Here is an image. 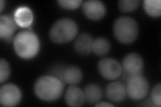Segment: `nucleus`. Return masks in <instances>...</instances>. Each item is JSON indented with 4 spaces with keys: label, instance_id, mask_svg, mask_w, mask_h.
Segmentation results:
<instances>
[{
    "label": "nucleus",
    "instance_id": "1",
    "mask_svg": "<svg viewBox=\"0 0 161 107\" xmlns=\"http://www.w3.org/2000/svg\"><path fill=\"white\" fill-rule=\"evenodd\" d=\"M64 90L63 80L54 76H40L34 85L35 94L44 101H54L62 96Z\"/></svg>",
    "mask_w": 161,
    "mask_h": 107
},
{
    "label": "nucleus",
    "instance_id": "2",
    "mask_svg": "<svg viewBox=\"0 0 161 107\" xmlns=\"http://www.w3.org/2000/svg\"><path fill=\"white\" fill-rule=\"evenodd\" d=\"M15 52L24 59L32 58L38 54L40 50V40L32 31L19 32L13 40Z\"/></svg>",
    "mask_w": 161,
    "mask_h": 107
},
{
    "label": "nucleus",
    "instance_id": "3",
    "mask_svg": "<svg viewBox=\"0 0 161 107\" xmlns=\"http://www.w3.org/2000/svg\"><path fill=\"white\" fill-rule=\"evenodd\" d=\"M78 33V26L73 19L63 18L58 19L50 28L49 38L54 43L64 44L71 41Z\"/></svg>",
    "mask_w": 161,
    "mask_h": 107
},
{
    "label": "nucleus",
    "instance_id": "4",
    "mask_svg": "<svg viewBox=\"0 0 161 107\" xmlns=\"http://www.w3.org/2000/svg\"><path fill=\"white\" fill-rule=\"evenodd\" d=\"M114 34L120 43L128 44L136 39L138 35V25L136 20L128 16H121L114 24Z\"/></svg>",
    "mask_w": 161,
    "mask_h": 107
},
{
    "label": "nucleus",
    "instance_id": "5",
    "mask_svg": "<svg viewBox=\"0 0 161 107\" xmlns=\"http://www.w3.org/2000/svg\"><path fill=\"white\" fill-rule=\"evenodd\" d=\"M126 81V93L131 99L140 100L147 96L149 91V83L142 74L130 76Z\"/></svg>",
    "mask_w": 161,
    "mask_h": 107
},
{
    "label": "nucleus",
    "instance_id": "6",
    "mask_svg": "<svg viewBox=\"0 0 161 107\" xmlns=\"http://www.w3.org/2000/svg\"><path fill=\"white\" fill-rule=\"evenodd\" d=\"M122 68L126 80L130 76L141 74L144 68L143 59L137 53H129L125 56L122 60Z\"/></svg>",
    "mask_w": 161,
    "mask_h": 107
},
{
    "label": "nucleus",
    "instance_id": "7",
    "mask_svg": "<svg viewBox=\"0 0 161 107\" xmlns=\"http://www.w3.org/2000/svg\"><path fill=\"white\" fill-rule=\"evenodd\" d=\"M99 72L108 80H115L122 73V67L118 61L112 58L101 59L97 64Z\"/></svg>",
    "mask_w": 161,
    "mask_h": 107
},
{
    "label": "nucleus",
    "instance_id": "8",
    "mask_svg": "<svg viewBox=\"0 0 161 107\" xmlns=\"http://www.w3.org/2000/svg\"><path fill=\"white\" fill-rule=\"evenodd\" d=\"M22 99V93L18 86L6 84L0 88V103L4 106H15Z\"/></svg>",
    "mask_w": 161,
    "mask_h": 107
},
{
    "label": "nucleus",
    "instance_id": "9",
    "mask_svg": "<svg viewBox=\"0 0 161 107\" xmlns=\"http://www.w3.org/2000/svg\"><path fill=\"white\" fill-rule=\"evenodd\" d=\"M83 12L85 16L90 19L99 20L106 12L104 3L98 0H87L83 3Z\"/></svg>",
    "mask_w": 161,
    "mask_h": 107
},
{
    "label": "nucleus",
    "instance_id": "10",
    "mask_svg": "<svg viewBox=\"0 0 161 107\" xmlns=\"http://www.w3.org/2000/svg\"><path fill=\"white\" fill-rule=\"evenodd\" d=\"M17 24L14 18L9 15H2L0 17V38L9 41L17 29Z\"/></svg>",
    "mask_w": 161,
    "mask_h": 107
},
{
    "label": "nucleus",
    "instance_id": "11",
    "mask_svg": "<svg viewBox=\"0 0 161 107\" xmlns=\"http://www.w3.org/2000/svg\"><path fill=\"white\" fill-rule=\"evenodd\" d=\"M105 94L111 101L114 103H120L126 96L125 86L121 82H114L109 84L105 88Z\"/></svg>",
    "mask_w": 161,
    "mask_h": 107
},
{
    "label": "nucleus",
    "instance_id": "12",
    "mask_svg": "<svg viewBox=\"0 0 161 107\" xmlns=\"http://www.w3.org/2000/svg\"><path fill=\"white\" fill-rule=\"evenodd\" d=\"M64 100L69 106L77 107L81 106L85 100L83 91L77 86H70L65 93Z\"/></svg>",
    "mask_w": 161,
    "mask_h": 107
},
{
    "label": "nucleus",
    "instance_id": "13",
    "mask_svg": "<svg viewBox=\"0 0 161 107\" xmlns=\"http://www.w3.org/2000/svg\"><path fill=\"white\" fill-rule=\"evenodd\" d=\"M93 38L87 33H82L75 40L74 48L76 52L82 56L88 55L92 52Z\"/></svg>",
    "mask_w": 161,
    "mask_h": 107
},
{
    "label": "nucleus",
    "instance_id": "14",
    "mask_svg": "<svg viewBox=\"0 0 161 107\" xmlns=\"http://www.w3.org/2000/svg\"><path fill=\"white\" fill-rule=\"evenodd\" d=\"M14 19L19 26L22 28L29 27L32 24L34 19L32 11L26 6L19 7L15 12Z\"/></svg>",
    "mask_w": 161,
    "mask_h": 107
},
{
    "label": "nucleus",
    "instance_id": "15",
    "mask_svg": "<svg viewBox=\"0 0 161 107\" xmlns=\"http://www.w3.org/2000/svg\"><path fill=\"white\" fill-rule=\"evenodd\" d=\"M82 78V71L76 66H70L64 70L63 80L67 84H77L81 81Z\"/></svg>",
    "mask_w": 161,
    "mask_h": 107
},
{
    "label": "nucleus",
    "instance_id": "16",
    "mask_svg": "<svg viewBox=\"0 0 161 107\" xmlns=\"http://www.w3.org/2000/svg\"><path fill=\"white\" fill-rule=\"evenodd\" d=\"M85 99L89 104H95L102 97V90L95 84H89L84 88Z\"/></svg>",
    "mask_w": 161,
    "mask_h": 107
},
{
    "label": "nucleus",
    "instance_id": "17",
    "mask_svg": "<svg viewBox=\"0 0 161 107\" xmlns=\"http://www.w3.org/2000/svg\"><path fill=\"white\" fill-rule=\"evenodd\" d=\"M111 49L109 40L103 37H99L93 40L92 50L97 56H104L107 54Z\"/></svg>",
    "mask_w": 161,
    "mask_h": 107
},
{
    "label": "nucleus",
    "instance_id": "18",
    "mask_svg": "<svg viewBox=\"0 0 161 107\" xmlns=\"http://www.w3.org/2000/svg\"><path fill=\"white\" fill-rule=\"evenodd\" d=\"M143 4L144 10L150 16L160 17L161 14L160 0H144Z\"/></svg>",
    "mask_w": 161,
    "mask_h": 107
},
{
    "label": "nucleus",
    "instance_id": "19",
    "mask_svg": "<svg viewBox=\"0 0 161 107\" xmlns=\"http://www.w3.org/2000/svg\"><path fill=\"white\" fill-rule=\"evenodd\" d=\"M139 3V0H120L118 2V7L123 12H130L136 9Z\"/></svg>",
    "mask_w": 161,
    "mask_h": 107
},
{
    "label": "nucleus",
    "instance_id": "20",
    "mask_svg": "<svg viewBox=\"0 0 161 107\" xmlns=\"http://www.w3.org/2000/svg\"><path fill=\"white\" fill-rule=\"evenodd\" d=\"M11 68L9 63L3 58L0 59V83L5 82L10 76Z\"/></svg>",
    "mask_w": 161,
    "mask_h": 107
},
{
    "label": "nucleus",
    "instance_id": "21",
    "mask_svg": "<svg viewBox=\"0 0 161 107\" xmlns=\"http://www.w3.org/2000/svg\"><path fill=\"white\" fill-rule=\"evenodd\" d=\"M151 100L153 103L157 106H160L161 105V84L158 83L154 86V88L151 92Z\"/></svg>",
    "mask_w": 161,
    "mask_h": 107
},
{
    "label": "nucleus",
    "instance_id": "22",
    "mask_svg": "<svg viewBox=\"0 0 161 107\" xmlns=\"http://www.w3.org/2000/svg\"><path fill=\"white\" fill-rule=\"evenodd\" d=\"M57 2L60 7L67 9H77L82 3L81 0H59Z\"/></svg>",
    "mask_w": 161,
    "mask_h": 107
},
{
    "label": "nucleus",
    "instance_id": "23",
    "mask_svg": "<svg viewBox=\"0 0 161 107\" xmlns=\"http://www.w3.org/2000/svg\"><path fill=\"white\" fill-rule=\"evenodd\" d=\"M95 106H114V104L107 103V102H99L95 104Z\"/></svg>",
    "mask_w": 161,
    "mask_h": 107
},
{
    "label": "nucleus",
    "instance_id": "24",
    "mask_svg": "<svg viewBox=\"0 0 161 107\" xmlns=\"http://www.w3.org/2000/svg\"><path fill=\"white\" fill-rule=\"evenodd\" d=\"M1 13L3 12V8H4V6H5V2L4 1H3V0H1Z\"/></svg>",
    "mask_w": 161,
    "mask_h": 107
}]
</instances>
